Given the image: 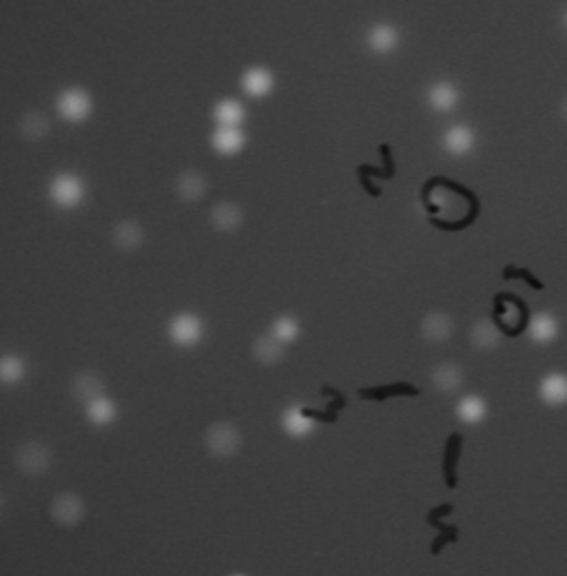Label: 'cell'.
<instances>
[{
  "label": "cell",
  "mask_w": 567,
  "mask_h": 576,
  "mask_svg": "<svg viewBox=\"0 0 567 576\" xmlns=\"http://www.w3.org/2000/svg\"><path fill=\"white\" fill-rule=\"evenodd\" d=\"M459 412L464 414L466 419H479L481 412H483V408H481V403H479L477 399H466V401L459 406Z\"/></svg>",
  "instance_id": "obj_3"
},
{
  "label": "cell",
  "mask_w": 567,
  "mask_h": 576,
  "mask_svg": "<svg viewBox=\"0 0 567 576\" xmlns=\"http://www.w3.org/2000/svg\"><path fill=\"white\" fill-rule=\"evenodd\" d=\"M437 383L439 386H444V388H455L457 383L461 381V372L455 368V366H444V368H439L437 370Z\"/></svg>",
  "instance_id": "obj_2"
},
{
  "label": "cell",
  "mask_w": 567,
  "mask_h": 576,
  "mask_svg": "<svg viewBox=\"0 0 567 576\" xmlns=\"http://www.w3.org/2000/svg\"><path fill=\"white\" fill-rule=\"evenodd\" d=\"M545 397L550 401H565L567 399V381L561 377H552L545 381Z\"/></svg>",
  "instance_id": "obj_1"
}]
</instances>
